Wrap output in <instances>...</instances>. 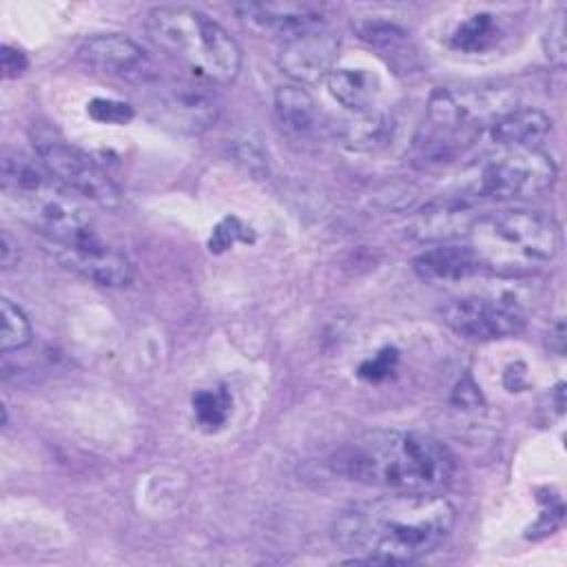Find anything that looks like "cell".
<instances>
[{"instance_id":"obj_1","label":"cell","mask_w":567,"mask_h":567,"mask_svg":"<svg viewBox=\"0 0 567 567\" xmlns=\"http://www.w3.org/2000/svg\"><path fill=\"white\" fill-rule=\"evenodd\" d=\"M454 505L439 492H394L343 509L332 540L352 563L408 565L432 554L454 527Z\"/></svg>"},{"instance_id":"obj_2","label":"cell","mask_w":567,"mask_h":567,"mask_svg":"<svg viewBox=\"0 0 567 567\" xmlns=\"http://www.w3.org/2000/svg\"><path fill=\"white\" fill-rule=\"evenodd\" d=\"M334 467L352 481L394 492H439L454 472L443 443L421 432L374 430L346 443Z\"/></svg>"},{"instance_id":"obj_3","label":"cell","mask_w":567,"mask_h":567,"mask_svg":"<svg viewBox=\"0 0 567 567\" xmlns=\"http://www.w3.org/2000/svg\"><path fill=\"white\" fill-rule=\"evenodd\" d=\"M0 182L4 199L44 244H69L95 235L84 199L55 179L40 159L4 153Z\"/></svg>"},{"instance_id":"obj_4","label":"cell","mask_w":567,"mask_h":567,"mask_svg":"<svg viewBox=\"0 0 567 567\" xmlns=\"http://www.w3.org/2000/svg\"><path fill=\"white\" fill-rule=\"evenodd\" d=\"M470 250L481 270L520 277L547 266L560 248L558 224L538 210L512 208L476 217L470 233Z\"/></svg>"},{"instance_id":"obj_5","label":"cell","mask_w":567,"mask_h":567,"mask_svg":"<svg viewBox=\"0 0 567 567\" xmlns=\"http://www.w3.org/2000/svg\"><path fill=\"white\" fill-rule=\"evenodd\" d=\"M148 40L199 80L226 84L237 78L241 51L224 27L190 7H155L146 16Z\"/></svg>"},{"instance_id":"obj_6","label":"cell","mask_w":567,"mask_h":567,"mask_svg":"<svg viewBox=\"0 0 567 567\" xmlns=\"http://www.w3.org/2000/svg\"><path fill=\"white\" fill-rule=\"evenodd\" d=\"M554 182L556 164L547 153L538 148H509L474 168L470 190L485 199H529L549 190Z\"/></svg>"},{"instance_id":"obj_7","label":"cell","mask_w":567,"mask_h":567,"mask_svg":"<svg viewBox=\"0 0 567 567\" xmlns=\"http://www.w3.org/2000/svg\"><path fill=\"white\" fill-rule=\"evenodd\" d=\"M31 140L44 168L55 179H60L69 190H73L80 199L102 208H117L122 204L120 188L82 151L69 146L49 128L33 131Z\"/></svg>"},{"instance_id":"obj_8","label":"cell","mask_w":567,"mask_h":567,"mask_svg":"<svg viewBox=\"0 0 567 567\" xmlns=\"http://www.w3.org/2000/svg\"><path fill=\"white\" fill-rule=\"evenodd\" d=\"M144 89L148 115L166 128L195 135L206 131L217 120L215 100L199 86L182 80L175 82L155 78L144 84Z\"/></svg>"},{"instance_id":"obj_9","label":"cell","mask_w":567,"mask_h":567,"mask_svg":"<svg viewBox=\"0 0 567 567\" xmlns=\"http://www.w3.org/2000/svg\"><path fill=\"white\" fill-rule=\"evenodd\" d=\"M441 321L463 339L496 341L523 330V315L503 301L485 297H458L441 308Z\"/></svg>"},{"instance_id":"obj_10","label":"cell","mask_w":567,"mask_h":567,"mask_svg":"<svg viewBox=\"0 0 567 567\" xmlns=\"http://www.w3.org/2000/svg\"><path fill=\"white\" fill-rule=\"evenodd\" d=\"M49 252L69 270L91 279L97 286L122 288L128 286L133 279L131 261L100 239V235H91L69 244H44Z\"/></svg>"},{"instance_id":"obj_11","label":"cell","mask_w":567,"mask_h":567,"mask_svg":"<svg viewBox=\"0 0 567 567\" xmlns=\"http://www.w3.org/2000/svg\"><path fill=\"white\" fill-rule=\"evenodd\" d=\"M78 58L104 75L137 82L142 86L157 78L153 62L142 47L122 33H100L84 40L78 49Z\"/></svg>"},{"instance_id":"obj_12","label":"cell","mask_w":567,"mask_h":567,"mask_svg":"<svg viewBox=\"0 0 567 567\" xmlns=\"http://www.w3.org/2000/svg\"><path fill=\"white\" fill-rule=\"evenodd\" d=\"M337 53L339 38L326 24H319L284 40L279 66L288 78L301 84H315L330 75Z\"/></svg>"},{"instance_id":"obj_13","label":"cell","mask_w":567,"mask_h":567,"mask_svg":"<svg viewBox=\"0 0 567 567\" xmlns=\"http://www.w3.org/2000/svg\"><path fill=\"white\" fill-rule=\"evenodd\" d=\"M235 13L250 24L257 31H268V33H277L284 40L308 31L312 27L323 24L321 16L308 7V4H257V2H246V4H237Z\"/></svg>"},{"instance_id":"obj_14","label":"cell","mask_w":567,"mask_h":567,"mask_svg":"<svg viewBox=\"0 0 567 567\" xmlns=\"http://www.w3.org/2000/svg\"><path fill=\"white\" fill-rule=\"evenodd\" d=\"M474 219L472 206L463 199L434 202L416 215L412 233L423 241H447L458 235H467Z\"/></svg>"},{"instance_id":"obj_15","label":"cell","mask_w":567,"mask_h":567,"mask_svg":"<svg viewBox=\"0 0 567 567\" xmlns=\"http://www.w3.org/2000/svg\"><path fill=\"white\" fill-rule=\"evenodd\" d=\"M275 117L281 133L292 142H308L319 124L310 93L301 86H279L275 93Z\"/></svg>"},{"instance_id":"obj_16","label":"cell","mask_w":567,"mask_h":567,"mask_svg":"<svg viewBox=\"0 0 567 567\" xmlns=\"http://www.w3.org/2000/svg\"><path fill=\"white\" fill-rule=\"evenodd\" d=\"M414 272L425 281H461L481 270L470 246L441 244L414 259Z\"/></svg>"},{"instance_id":"obj_17","label":"cell","mask_w":567,"mask_h":567,"mask_svg":"<svg viewBox=\"0 0 567 567\" xmlns=\"http://www.w3.org/2000/svg\"><path fill=\"white\" fill-rule=\"evenodd\" d=\"M551 131V120L538 109H512L492 124L496 144L518 151L536 148Z\"/></svg>"},{"instance_id":"obj_18","label":"cell","mask_w":567,"mask_h":567,"mask_svg":"<svg viewBox=\"0 0 567 567\" xmlns=\"http://www.w3.org/2000/svg\"><path fill=\"white\" fill-rule=\"evenodd\" d=\"M326 80L332 97L350 113L370 111L379 95V78L368 69H332Z\"/></svg>"},{"instance_id":"obj_19","label":"cell","mask_w":567,"mask_h":567,"mask_svg":"<svg viewBox=\"0 0 567 567\" xmlns=\"http://www.w3.org/2000/svg\"><path fill=\"white\" fill-rule=\"evenodd\" d=\"M496 38H498L496 18L489 13H476L467 20H463L454 29L450 44L465 53H481V51L489 49L496 42Z\"/></svg>"},{"instance_id":"obj_20","label":"cell","mask_w":567,"mask_h":567,"mask_svg":"<svg viewBox=\"0 0 567 567\" xmlns=\"http://www.w3.org/2000/svg\"><path fill=\"white\" fill-rule=\"evenodd\" d=\"M230 408L233 399L226 388H206L193 394V414L199 427H204L206 432L224 427V423L230 416Z\"/></svg>"},{"instance_id":"obj_21","label":"cell","mask_w":567,"mask_h":567,"mask_svg":"<svg viewBox=\"0 0 567 567\" xmlns=\"http://www.w3.org/2000/svg\"><path fill=\"white\" fill-rule=\"evenodd\" d=\"M0 317H2V332H0V348L2 352L20 350L31 341V323L20 306L11 299L0 301Z\"/></svg>"},{"instance_id":"obj_22","label":"cell","mask_w":567,"mask_h":567,"mask_svg":"<svg viewBox=\"0 0 567 567\" xmlns=\"http://www.w3.org/2000/svg\"><path fill=\"white\" fill-rule=\"evenodd\" d=\"M388 135V120L379 113L363 111L354 113V120L346 126V140L352 148H374Z\"/></svg>"},{"instance_id":"obj_23","label":"cell","mask_w":567,"mask_h":567,"mask_svg":"<svg viewBox=\"0 0 567 567\" xmlns=\"http://www.w3.org/2000/svg\"><path fill=\"white\" fill-rule=\"evenodd\" d=\"M357 33L363 42H368L383 55H390V51L399 53V51H403V44H405V31L399 29L396 24L383 22V20L357 22Z\"/></svg>"},{"instance_id":"obj_24","label":"cell","mask_w":567,"mask_h":567,"mask_svg":"<svg viewBox=\"0 0 567 567\" xmlns=\"http://www.w3.org/2000/svg\"><path fill=\"white\" fill-rule=\"evenodd\" d=\"M89 115L102 124H126L133 117V109L117 100H91L89 102Z\"/></svg>"},{"instance_id":"obj_25","label":"cell","mask_w":567,"mask_h":567,"mask_svg":"<svg viewBox=\"0 0 567 567\" xmlns=\"http://www.w3.org/2000/svg\"><path fill=\"white\" fill-rule=\"evenodd\" d=\"M545 44V53L554 64H563L565 62V9H560L554 20L549 22V29L543 38Z\"/></svg>"},{"instance_id":"obj_26","label":"cell","mask_w":567,"mask_h":567,"mask_svg":"<svg viewBox=\"0 0 567 567\" xmlns=\"http://www.w3.org/2000/svg\"><path fill=\"white\" fill-rule=\"evenodd\" d=\"M396 359H399V357H396V350L385 348V350H381L379 354H374L372 359L363 361L361 368H359V374H361L363 379H368V381H381V379L390 377V372H392L394 365H396Z\"/></svg>"},{"instance_id":"obj_27","label":"cell","mask_w":567,"mask_h":567,"mask_svg":"<svg viewBox=\"0 0 567 567\" xmlns=\"http://www.w3.org/2000/svg\"><path fill=\"white\" fill-rule=\"evenodd\" d=\"M0 58H2V73H4V78H18V75H22V73L27 71V66H29L27 55H24L22 51L9 47V44H2Z\"/></svg>"},{"instance_id":"obj_28","label":"cell","mask_w":567,"mask_h":567,"mask_svg":"<svg viewBox=\"0 0 567 567\" xmlns=\"http://www.w3.org/2000/svg\"><path fill=\"white\" fill-rule=\"evenodd\" d=\"M0 261L4 268H11L16 261H18V244L9 237V233H2V239H0Z\"/></svg>"}]
</instances>
